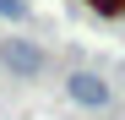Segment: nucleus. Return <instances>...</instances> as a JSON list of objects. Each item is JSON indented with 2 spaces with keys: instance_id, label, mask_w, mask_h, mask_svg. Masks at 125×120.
Here are the masks:
<instances>
[{
  "instance_id": "obj_3",
  "label": "nucleus",
  "mask_w": 125,
  "mask_h": 120,
  "mask_svg": "<svg viewBox=\"0 0 125 120\" xmlns=\"http://www.w3.org/2000/svg\"><path fill=\"white\" fill-rule=\"evenodd\" d=\"M0 16H6L11 27H27L33 22V0H0Z\"/></svg>"
},
{
  "instance_id": "obj_1",
  "label": "nucleus",
  "mask_w": 125,
  "mask_h": 120,
  "mask_svg": "<svg viewBox=\"0 0 125 120\" xmlns=\"http://www.w3.org/2000/svg\"><path fill=\"white\" fill-rule=\"evenodd\" d=\"M0 66H6L16 82H38V76L49 71V55L33 44V38H22V33H11V38H0Z\"/></svg>"
},
{
  "instance_id": "obj_4",
  "label": "nucleus",
  "mask_w": 125,
  "mask_h": 120,
  "mask_svg": "<svg viewBox=\"0 0 125 120\" xmlns=\"http://www.w3.org/2000/svg\"><path fill=\"white\" fill-rule=\"evenodd\" d=\"M87 6H93L98 16H120V11H125V0H87Z\"/></svg>"
},
{
  "instance_id": "obj_2",
  "label": "nucleus",
  "mask_w": 125,
  "mask_h": 120,
  "mask_svg": "<svg viewBox=\"0 0 125 120\" xmlns=\"http://www.w3.org/2000/svg\"><path fill=\"white\" fill-rule=\"evenodd\" d=\"M65 98H71V104H82V109H109V104H114V87L103 82V71L76 66V71L65 76Z\"/></svg>"
}]
</instances>
